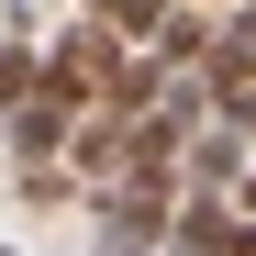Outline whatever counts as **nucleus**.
Masks as SVG:
<instances>
[{"label": "nucleus", "mask_w": 256, "mask_h": 256, "mask_svg": "<svg viewBox=\"0 0 256 256\" xmlns=\"http://www.w3.org/2000/svg\"><path fill=\"white\" fill-rule=\"evenodd\" d=\"M90 212H100V256H167V245H178V190L122 178V190H100Z\"/></svg>", "instance_id": "nucleus-1"}, {"label": "nucleus", "mask_w": 256, "mask_h": 256, "mask_svg": "<svg viewBox=\"0 0 256 256\" xmlns=\"http://www.w3.org/2000/svg\"><path fill=\"white\" fill-rule=\"evenodd\" d=\"M78 122H90V112H78V100H56V90H34L12 122H0V145H12L22 167H56L67 145H78Z\"/></svg>", "instance_id": "nucleus-2"}, {"label": "nucleus", "mask_w": 256, "mask_h": 256, "mask_svg": "<svg viewBox=\"0 0 256 256\" xmlns=\"http://www.w3.org/2000/svg\"><path fill=\"white\" fill-rule=\"evenodd\" d=\"M34 90H45V56H34V34L12 22V34H0V122H12V112H22Z\"/></svg>", "instance_id": "nucleus-3"}, {"label": "nucleus", "mask_w": 256, "mask_h": 256, "mask_svg": "<svg viewBox=\"0 0 256 256\" xmlns=\"http://www.w3.org/2000/svg\"><path fill=\"white\" fill-rule=\"evenodd\" d=\"M212 34H223V22H200V12H167V22H156V67H200V56H212Z\"/></svg>", "instance_id": "nucleus-4"}, {"label": "nucleus", "mask_w": 256, "mask_h": 256, "mask_svg": "<svg viewBox=\"0 0 256 256\" xmlns=\"http://www.w3.org/2000/svg\"><path fill=\"white\" fill-rule=\"evenodd\" d=\"M223 256H256V223H234V234H223Z\"/></svg>", "instance_id": "nucleus-5"}, {"label": "nucleus", "mask_w": 256, "mask_h": 256, "mask_svg": "<svg viewBox=\"0 0 256 256\" xmlns=\"http://www.w3.org/2000/svg\"><path fill=\"white\" fill-rule=\"evenodd\" d=\"M0 256H22V245H0Z\"/></svg>", "instance_id": "nucleus-6"}, {"label": "nucleus", "mask_w": 256, "mask_h": 256, "mask_svg": "<svg viewBox=\"0 0 256 256\" xmlns=\"http://www.w3.org/2000/svg\"><path fill=\"white\" fill-rule=\"evenodd\" d=\"M245 212H256V190H245Z\"/></svg>", "instance_id": "nucleus-7"}]
</instances>
